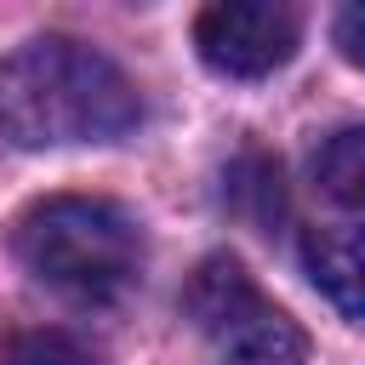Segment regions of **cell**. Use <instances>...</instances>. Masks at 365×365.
<instances>
[{
  "label": "cell",
  "instance_id": "3",
  "mask_svg": "<svg viewBox=\"0 0 365 365\" xmlns=\"http://www.w3.org/2000/svg\"><path fill=\"white\" fill-rule=\"evenodd\" d=\"M182 302H188L200 336L228 365H302L308 359L302 325L285 308H274L234 257H205L194 268Z\"/></svg>",
  "mask_w": 365,
  "mask_h": 365
},
{
  "label": "cell",
  "instance_id": "8",
  "mask_svg": "<svg viewBox=\"0 0 365 365\" xmlns=\"http://www.w3.org/2000/svg\"><path fill=\"white\" fill-rule=\"evenodd\" d=\"M0 365H97V354L57 325H29L0 342Z\"/></svg>",
  "mask_w": 365,
  "mask_h": 365
},
{
  "label": "cell",
  "instance_id": "1",
  "mask_svg": "<svg viewBox=\"0 0 365 365\" xmlns=\"http://www.w3.org/2000/svg\"><path fill=\"white\" fill-rule=\"evenodd\" d=\"M143 120L131 74L86 40L40 34L0 57V137L17 148L120 143Z\"/></svg>",
  "mask_w": 365,
  "mask_h": 365
},
{
  "label": "cell",
  "instance_id": "2",
  "mask_svg": "<svg viewBox=\"0 0 365 365\" xmlns=\"http://www.w3.org/2000/svg\"><path fill=\"white\" fill-rule=\"evenodd\" d=\"M11 251L40 285L74 302H114L143 268V234L131 211L97 194H51L29 205L11 228Z\"/></svg>",
  "mask_w": 365,
  "mask_h": 365
},
{
  "label": "cell",
  "instance_id": "6",
  "mask_svg": "<svg viewBox=\"0 0 365 365\" xmlns=\"http://www.w3.org/2000/svg\"><path fill=\"white\" fill-rule=\"evenodd\" d=\"M222 194H228V211L245 217L251 228H274L285 217V182H279V160L268 154H240L222 177Z\"/></svg>",
  "mask_w": 365,
  "mask_h": 365
},
{
  "label": "cell",
  "instance_id": "9",
  "mask_svg": "<svg viewBox=\"0 0 365 365\" xmlns=\"http://www.w3.org/2000/svg\"><path fill=\"white\" fill-rule=\"evenodd\" d=\"M336 46H342L348 63L365 68V6H342L336 11Z\"/></svg>",
  "mask_w": 365,
  "mask_h": 365
},
{
  "label": "cell",
  "instance_id": "5",
  "mask_svg": "<svg viewBox=\"0 0 365 365\" xmlns=\"http://www.w3.org/2000/svg\"><path fill=\"white\" fill-rule=\"evenodd\" d=\"M302 268L348 319H365V222L308 228L302 234Z\"/></svg>",
  "mask_w": 365,
  "mask_h": 365
},
{
  "label": "cell",
  "instance_id": "4",
  "mask_svg": "<svg viewBox=\"0 0 365 365\" xmlns=\"http://www.w3.org/2000/svg\"><path fill=\"white\" fill-rule=\"evenodd\" d=\"M297 34H302L297 11L274 6V0H217L194 23L200 57L217 74H228V80H262V74H274L279 63H291Z\"/></svg>",
  "mask_w": 365,
  "mask_h": 365
},
{
  "label": "cell",
  "instance_id": "7",
  "mask_svg": "<svg viewBox=\"0 0 365 365\" xmlns=\"http://www.w3.org/2000/svg\"><path fill=\"white\" fill-rule=\"evenodd\" d=\"M314 177L336 205L365 211V125H348V131L325 137V148L314 154Z\"/></svg>",
  "mask_w": 365,
  "mask_h": 365
}]
</instances>
